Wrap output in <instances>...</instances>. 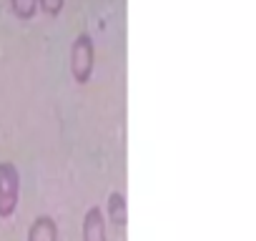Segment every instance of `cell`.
Listing matches in <instances>:
<instances>
[{
  "label": "cell",
  "instance_id": "obj_1",
  "mask_svg": "<svg viewBox=\"0 0 256 241\" xmlns=\"http://www.w3.org/2000/svg\"><path fill=\"white\" fill-rule=\"evenodd\" d=\"M18 206V171L13 164H0V216L8 218Z\"/></svg>",
  "mask_w": 256,
  "mask_h": 241
},
{
  "label": "cell",
  "instance_id": "obj_2",
  "mask_svg": "<svg viewBox=\"0 0 256 241\" xmlns=\"http://www.w3.org/2000/svg\"><path fill=\"white\" fill-rule=\"evenodd\" d=\"M28 241H56V226H53V221L46 218V216L36 218V224L30 226Z\"/></svg>",
  "mask_w": 256,
  "mask_h": 241
},
{
  "label": "cell",
  "instance_id": "obj_3",
  "mask_svg": "<svg viewBox=\"0 0 256 241\" xmlns=\"http://www.w3.org/2000/svg\"><path fill=\"white\" fill-rule=\"evenodd\" d=\"M13 6L20 16H28L30 13V0H13Z\"/></svg>",
  "mask_w": 256,
  "mask_h": 241
}]
</instances>
